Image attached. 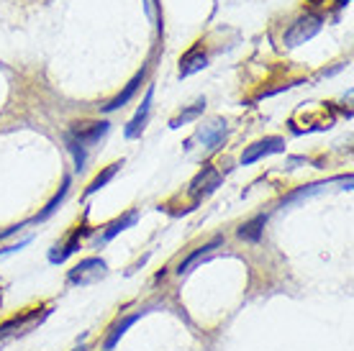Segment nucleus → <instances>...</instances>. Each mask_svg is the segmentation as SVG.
<instances>
[{
    "label": "nucleus",
    "instance_id": "obj_5",
    "mask_svg": "<svg viewBox=\"0 0 354 351\" xmlns=\"http://www.w3.org/2000/svg\"><path fill=\"white\" fill-rule=\"evenodd\" d=\"M277 151H285V141L280 136H265V139L254 141L252 146L241 151V164H254L267 154H277Z\"/></svg>",
    "mask_w": 354,
    "mask_h": 351
},
{
    "label": "nucleus",
    "instance_id": "obj_8",
    "mask_svg": "<svg viewBox=\"0 0 354 351\" xmlns=\"http://www.w3.org/2000/svg\"><path fill=\"white\" fill-rule=\"evenodd\" d=\"M205 64H208L205 52L201 49V46H195V49H190V52L180 59V77H190V75H195V72L205 70Z\"/></svg>",
    "mask_w": 354,
    "mask_h": 351
},
{
    "label": "nucleus",
    "instance_id": "obj_12",
    "mask_svg": "<svg viewBox=\"0 0 354 351\" xmlns=\"http://www.w3.org/2000/svg\"><path fill=\"white\" fill-rule=\"evenodd\" d=\"M221 244H223V238H221V236H216L213 241H208V244L201 246V249H195L193 254L187 256L185 262H183L180 267H177V274H180V277H185V274L190 272V269H193V264H198L201 259H203V256H208V254L213 252V249H218Z\"/></svg>",
    "mask_w": 354,
    "mask_h": 351
},
{
    "label": "nucleus",
    "instance_id": "obj_16",
    "mask_svg": "<svg viewBox=\"0 0 354 351\" xmlns=\"http://www.w3.org/2000/svg\"><path fill=\"white\" fill-rule=\"evenodd\" d=\"M326 187V182H313V184H303V187H298V190H292L290 195H285L283 200H280V205H290V202H295V200H303V198H310V195H316V193H321Z\"/></svg>",
    "mask_w": 354,
    "mask_h": 351
},
{
    "label": "nucleus",
    "instance_id": "obj_10",
    "mask_svg": "<svg viewBox=\"0 0 354 351\" xmlns=\"http://www.w3.org/2000/svg\"><path fill=\"white\" fill-rule=\"evenodd\" d=\"M142 82H144V70L136 72L131 82H129V85L124 88V93H121V95H115L113 100L108 103V106H103V111H106V113H113V111H118V108H124L126 103H129V100L136 95V90H139V85H142Z\"/></svg>",
    "mask_w": 354,
    "mask_h": 351
},
{
    "label": "nucleus",
    "instance_id": "obj_19",
    "mask_svg": "<svg viewBox=\"0 0 354 351\" xmlns=\"http://www.w3.org/2000/svg\"><path fill=\"white\" fill-rule=\"evenodd\" d=\"M118 169H121V162H115V164H108V167L103 169V172H100V175H97L95 180H93V182L88 184L85 195H93V193H97L100 187H106V184L115 177V172H118Z\"/></svg>",
    "mask_w": 354,
    "mask_h": 351
},
{
    "label": "nucleus",
    "instance_id": "obj_7",
    "mask_svg": "<svg viewBox=\"0 0 354 351\" xmlns=\"http://www.w3.org/2000/svg\"><path fill=\"white\" fill-rule=\"evenodd\" d=\"M226 133H229L226 121H223V118H213L211 123H205V126L198 129V139L203 141V146L208 151H218L223 139H226Z\"/></svg>",
    "mask_w": 354,
    "mask_h": 351
},
{
    "label": "nucleus",
    "instance_id": "obj_3",
    "mask_svg": "<svg viewBox=\"0 0 354 351\" xmlns=\"http://www.w3.org/2000/svg\"><path fill=\"white\" fill-rule=\"evenodd\" d=\"M108 272V267L103 259H97V256H90V259H82L80 264H75L70 272H67V282L70 285H95L97 280H103Z\"/></svg>",
    "mask_w": 354,
    "mask_h": 351
},
{
    "label": "nucleus",
    "instance_id": "obj_18",
    "mask_svg": "<svg viewBox=\"0 0 354 351\" xmlns=\"http://www.w3.org/2000/svg\"><path fill=\"white\" fill-rule=\"evenodd\" d=\"M67 193H70V177H64V182H62V187H59V193L54 195L52 200L46 202L44 211H41V213H39V216L34 218L36 223H39V220H46V218H49V216H52V213L57 211V205H59V202H62L64 198H67Z\"/></svg>",
    "mask_w": 354,
    "mask_h": 351
},
{
    "label": "nucleus",
    "instance_id": "obj_13",
    "mask_svg": "<svg viewBox=\"0 0 354 351\" xmlns=\"http://www.w3.org/2000/svg\"><path fill=\"white\" fill-rule=\"evenodd\" d=\"M265 223H267V216H254L252 220L241 223V229L236 231V234H239V238H244V241L257 244L259 238H262V234H265Z\"/></svg>",
    "mask_w": 354,
    "mask_h": 351
},
{
    "label": "nucleus",
    "instance_id": "obj_17",
    "mask_svg": "<svg viewBox=\"0 0 354 351\" xmlns=\"http://www.w3.org/2000/svg\"><path fill=\"white\" fill-rule=\"evenodd\" d=\"M203 111H205V97H203V100H198L195 106L185 108V111L177 115V118H172V121H169V129H180V126H185V123L195 121V118L203 113Z\"/></svg>",
    "mask_w": 354,
    "mask_h": 351
},
{
    "label": "nucleus",
    "instance_id": "obj_20",
    "mask_svg": "<svg viewBox=\"0 0 354 351\" xmlns=\"http://www.w3.org/2000/svg\"><path fill=\"white\" fill-rule=\"evenodd\" d=\"M67 146H70L72 157H75V167H77V169L85 167V159H88V154H85V146H82L80 141L72 139V136H67Z\"/></svg>",
    "mask_w": 354,
    "mask_h": 351
},
{
    "label": "nucleus",
    "instance_id": "obj_22",
    "mask_svg": "<svg viewBox=\"0 0 354 351\" xmlns=\"http://www.w3.org/2000/svg\"><path fill=\"white\" fill-rule=\"evenodd\" d=\"M75 351H88V349H85V346H80V349H75Z\"/></svg>",
    "mask_w": 354,
    "mask_h": 351
},
{
    "label": "nucleus",
    "instance_id": "obj_11",
    "mask_svg": "<svg viewBox=\"0 0 354 351\" xmlns=\"http://www.w3.org/2000/svg\"><path fill=\"white\" fill-rule=\"evenodd\" d=\"M88 234H90V229H77L70 238H67V244L57 246V249H62V252H52V254H49V262H52V264H62L67 256H72L75 252H77V249H80L82 236H88Z\"/></svg>",
    "mask_w": 354,
    "mask_h": 351
},
{
    "label": "nucleus",
    "instance_id": "obj_4",
    "mask_svg": "<svg viewBox=\"0 0 354 351\" xmlns=\"http://www.w3.org/2000/svg\"><path fill=\"white\" fill-rule=\"evenodd\" d=\"M221 182H223L221 172L213 167V164H205V167L193 177V182H190V195H193L195 200H203V198H208L211 193H216V190L221 187Z\"/></svg>",
    "mask_w": 354,
    "mask_h": 351
},
{
    "label": "nucleus",
    "instance_id": "obj_9",
    "mask_svg": "<svg viewBox=\"0 0 354 351\" xmlns=\"http://www.w3.org/2000/svg\"><path fill=\"white\" fill-rule=\"evenodd\" d=\"M151 93L154 90H149L147 93V97H144V103H142V108L136 111V115H133L131 121L126 123V139H136V136H142V131H144V123H147V118H149V108H151Z\"/></svg>",
    "mask_w": 354,
    "mask_h": 351
},
{
    "label": "nucleus",
    "instance_id": "obj_15",
    "mask_svg": "<svg viewBox=\"0 0 354 351\" xmlns=\"http://www.w3.org/2000/svg\"><path fill=\"white\" fill-rule=\"evenodd\" d=\"M136 218H139V216H136V211H131V213H126L124 218L113 220V223H111V226H108V229H106V234H103V238H100V241L106 244V241H111V238H115V236H118V234H121V231H126V229H129V226H133V223H136Z\"/></svg>",
    "mask_w": 354,
    "mask_h": 351
},
{
    "label": "nucleus",
    "instance_id": "obj_1",
    "mask_svg": "<svg viewBox=\"0 0 354 351\" xmlns=\"http://www.w3.org/2000/svg\"><path fill=\"white\" fill-rule=\"evenodd\" d=\"M46 316H49V310L34 307V310H28V313H21V316H13L10 321H6V323L0 325V346L8 343L10 339H16V336L28 334V331H31L36 323H41Z\"/></svg>",
    "mask_w": 354,
    "mask_h": 351
},
{
    "label": "nucleus",
    "instance_id": "obj_14",
    "mask_svg": "<svg viewBox=\"0 0 354 351\" xmlns=\"http://www.w3.org/2000/svg\"><path fill=\"white\" fill-rule=\"evenodd\" d=\"M139 318H142V313H136V316L124 318V321H121L118 325H113V331H111V336L106 339V343H103V349H106V351H113V349H115V343L121 341V336L126 334V328H131V325L136 323Z\"/></svg>",
    "mask_w": 354,
    "mask_h": 351
},
{
    "label": "nucleus",
    "instance_id": "obj_2",
    "mask_svg": "<svg viewBox=\"0 0 354 351\" xmlns=\"http://www.w3.org/2000/svg\"><path fill=\"white\" fill-rule=\"evenodd\" d=\"M321 26H324V18L319 16V13H306V16H301L295 23H292L288 31H285V46H301L306 44V41H310L313 36L319 34Z\"/></svg>",
    "mask_w": 354,
    "mask_h": 351
},
{
    "label": "nucleus",
    "instance_id": "obj_21",
    "mask_svg": "<svg viewBox=\"0 0 354 351\" xmlns=\"http://www.w3.org/2000/svg\"><path fill=\"white\" fill-rule=\"evenodd\" d=\"M310 6H324V3H328V0H308Z\"/></svg>",
    "mask_w": 354,
    "mask_h": 351
},
{
    "label": "nucleus",
    "instance_id": "obj_6",
    "mask_svg": "<svg viewBox=\"0 0 354 351\" xmlns=\"http://www.w3.org/2000/svg\"><path fill=\"white\" fill-rule=\"evenodd\" d=\"M108 133V123L106 121H85V123H72V129L67 136H72L75 141H80L82 146L88 144H95Z\"/></svg>",
    "mask_w": 354,
    "mask_h": 351
}]
</instances>
